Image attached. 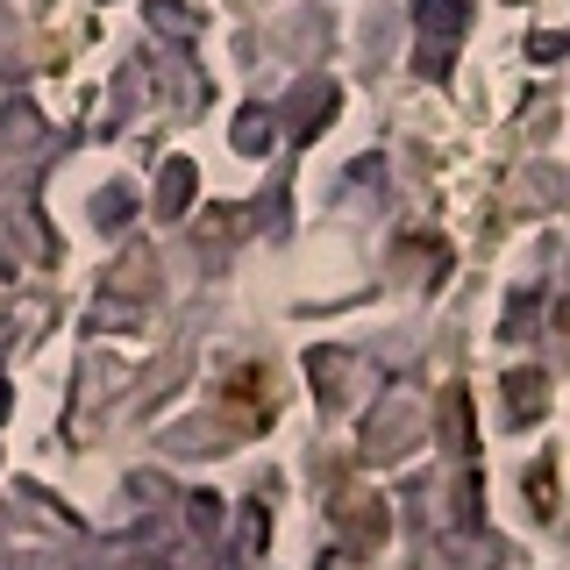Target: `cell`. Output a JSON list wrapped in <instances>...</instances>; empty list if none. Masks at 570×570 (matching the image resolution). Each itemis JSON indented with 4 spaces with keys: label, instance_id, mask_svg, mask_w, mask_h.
Here are the masks:
<instances>
[{
    "label": "cell",
    "instance_id": "6da1fadb",
    "mask_svg": "<svg viewBox=\"0 0 570 570\" xmlns=\"http://www.w3.org/2000/svg\"><path fill=\"white\" fill-rule=\"evenodd\" d=\"M222 400H236L243 428H272V414H278V385H272V371H264V364H243V371H228Z\"/></svg>",
    "mask_w": 570,
    "mask_h": 570
},
{
    "label": "cell",
    "instance_id": "7a4b0ae2",
    "mask_svg": "<svg viewBox=\"0 0 570 570\" xmlns=\"http://www.w3.org/2000/svg\"><path fill=\"white\" fill-rule=\"evenodd\" d=\"M414 22L428 36V71H442V50L463 36V22H471V0H414Z\"/></svg>",
    "mask_w": 570,
    "mask_h": 570
},
{
    "label": "cell",
    "instance_id": "3957f363",
    "mask_svg": "<svg viewBox=\"0 0 570 570\" xmlns=\"http://www.w3.org/2000/svg\"><path fill=\"white\" fill-rule=\"evenodd\" d=\"M549 406V379L542 371H507V414L513 421H542Z\"/></svg>",
    "mask_w": 570,
    "mask_h": 570
},
{
    "label": "cell",
    "instance_id": "277c9868",
    "mask_svg": "<svg viewBox=\"0 0 570 570\" xmlns=\"http://www.w3.org/2000/svg\"><path fill=\"white\" fill-rule=\"evenodd\" d=\"M528 492H534V507H542V513H557V463H534V478H528Z\"/></svg>",
    "mask_w": 570,
    "mask_h": 570
}]
</instances>
